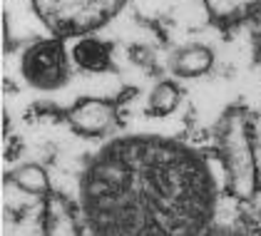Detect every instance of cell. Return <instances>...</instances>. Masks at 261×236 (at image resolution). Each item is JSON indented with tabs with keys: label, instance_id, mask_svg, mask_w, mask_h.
Masks as SVG:
<instances>
[{
	"label": "cell",
	"instance_id": "6",
	"mask_svg": "<svg viewBox=\"0 0 261 236\" xmlns=\"http://www.w3.org/2000/svg\"><path fill=\"white\" fill-rule=\"evenodd\" d=\"M40 234L42 236H90L82 217L80 204L62 192H50L42 199L40 209Z\"/></svg>",
	"mask_w": 261,
	"mask_h": 236
},
{
	"label": "cell",
	"instance_id": "12",
	"mask_svg": "<svg viewBox=\"0 0 261 236\" xmlns=\"http://www.w3.org/2000/svg\"><path fill=\"white\" fill-rule=\"evenodd\" d=\"M129 58H132V62H137L142 67H152L154 65V53L147 45H132L129 47Z\"/></svg>",
	"mask_w": 261,
	"mask_h": 236
},
{
	"label": "cell",
	"instance_id": "10",
	"mask_svg": "<svg viewBox=\"0 0 261 236\" xmlns=\"http://www.w3.org/2000/svg\"><path fill=\"white\" fill-rule=\"evenodd\" d=\"M5 181L8 184H15V189H20L22 194H30V197L45 199L53 192L50 174L38 162H22V164H18L15 169H10L5 174Z\"/></svg>",
	"mask_w": 261,
	"mask_h": 236
},
{
	"label": "cell",
	"instance_id": "7",
	"mask_svg": "<svg viewBox=\"0 0 261 236\" xmlns=\"http://www.w3.org/2000/svg\"><path fill=\"white\" fill-rule=\"evenodd\" d=\"M70 62L85 75H105L112 70V42L97 35H82L67 42Z\"/></svg>",
	"mask_w": 261,
	"mask_h": 236
},
{
	"label": "cell",
	"instance_id": "4",
	"mask_svg": "<svg viewBox=\"0 0 261 236\" xmlns=\"http://www.w3.org/2000/svg\"><path fill=\"white\" fill-rule=\"evenodd\" d=\"M70 47L62 38H38L22 47L18 70L25 85L38 92H58L70 82Z\"/></svg>",
	"mask_w": 261,
	"mask_h": 236
},
{
	"label": "cell",
	"instance_id": "2",
	"mask_svg": "<svg viewBox=\"0 0 261 236\" xmlns=\"http://www.w3.org/2000/svg\"><path fill=\"white\" fill-rule=\"evenodd\" d=\"M214 142L229 197L251 201L261 187L251 115L239 104L226 107L214 127Z\"/></svg>",
	"mask_w": 261,
	"mask_h": 236
},
{
	"label": "cell",
	"instance_id": "9",
	"mask_svg": "<svg viewBox=\"0 0 261 236\" xmlns=\"http://www.w3.org/2000/svg\"><path fill=\"white\" fill-rule=\"evenodd\" d=\"M201 3L212 22H217L221 28L239 25L244 20L259 15L261 10V0H201Z\"/></svg>",
	"mask_w": 261,
	"mask_h": 236
},
{
	"label": "cell",
	"instance_id": "3",
	"mask_svg": "<svg viewBox=\"0 0 261 236\" xmlns=\"http://www.w3.org/2000/svg\"><path fill=\"white\" fill-rule=\"evenodd\" d=\"M129 0H30L50 35L75 40L95 35L117 18Z\"/></svg>",
	"mask_w": 261,
	"mask_h": 236
},
{
	"label": "cell",
	"instance_id": "1",
	"mask_svg": "<svg viewBox=\"0 0 261 236\" xmlns=\"http://www.w3.org/2000/svg\"><path fill=\"white\" fill-rule=\"evenodd\" d=\"M219 187L209 159L162 135H122L85 162L77 204L90 236H204Z\"/></svg>",
	"mask_w": 261,
	"mask_h": 236
},
{
	"label": "cell",
	"instance_id": "11",
	"mask_svg": "<svg viewBox=\"0 0 261 236\" xmlns=\"http://www.w3.org/2000/svg\"><path fill=\"white\" fill-rule=\"evenodd\" d=\"M181 102V90L174 80L164 77L157 80L152 85V90L147 92V112L152 117H169Z\"/></svg>",
	"mask_w": 261,
	"mask_h": 236
},
{
	"label": "cell",
	"instance_id": "5",
	"mask_svg": "<svg viewBox=\"0 0 261 236\" xmlns=\"http://www.w3.org/2000/svg\"><path fill=\"white\" fill-rule=\"evenodd\" d=\"M117 102L107 97H80L65 112L67 124L85 139H102L117 127Z\"/></svg>",
	"mask_w": 261,
	"mask_h": 236
},
{
	"label": "cell",
	"instance_id": "13",
	"mask_svg": "<svg viewBox=\"0 0 261 236\" xmlns=\"http://www.w3.org/2000/svg\"><path fill=\"white\" fill-rule=\"evenodd\" d=\"M204 236H251L244 229H237V226H229V224H214Z\"/></svg>",
	"mask_w": 261,
	"mask_h": 236
},
{
	"label": "cell",
	"instance_id": "8",
	"mask_svg": "<svg viewBox=\"0 0 261 236\" xmlns=\"http://www.w3.org/2000/svg\"><path fill=\"white\" fill-rule=\"evenodd\" d=\"M214 47H209L206 42H189L177 47L169 55V72L179 80H197L204 77L214 70Z\"/></svg>",
	"mask_w": 261,
	"mask_h": 236
}]
</instances>
